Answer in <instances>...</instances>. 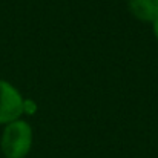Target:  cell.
<instances>
[{
    "label": "cell",
    "instance_id": "5",
    "mask_svg": "<svg viewBox=\"0 0 158 158\" xmlns=\"http://www.w3.org/2000/svg\"><path fill=\"white\" fill-rule=\"evenodd\" d=\"M151 25H152V32H154V35H155V39H157V42H158V15Z\"/></svg>",
    "mask_w": 158,
    "mask_h": 158
},
{
    "label": "cell",
    "instance_id": "2",
    "mask_svg": "<svg viewBox=\"0 0 158 158\" xmlns=\"http://www.w3.org/2000/svg\"><path fill=\"white\" fill-rule=\"evenodd\" d=\"M22 92L9 81L0 78V124H8L22 118L23 115Z\"/></svg>",
    "mask_w": 158,
    "mask_h": 158
},
{
    "label": "cell",
    "instance_id": "6",
    "mask_svg": "<svg viewBox=\"0 0 158 158\" xmlns=\"http://www.w3.org/2000/svg\"><path fill=\"white\" fill-rule=\"evenodd\" d=\"M157 2H158V0H157Z\"/></svg>",
    "mask_w": 158,
    "mask_h": 158
},
{
    "label": "cell",
    "instance_id": "3",
    "mask_svg": "<svg viewBox=\"0 0 158 158\" xmlns=\"http://www.w3.org/2000/svg\"><path fill=\"white\" fill-rule=\"evenodd\" d=\"M127 9L137 20L152 23L158 15V2L157 0H129Z\"/></svg>",
    "mask_w": 158,
    "mask_h": 158
},
{
    "label": "cell",
    "instance_id": "4",
    "mask_svg": "<svg viewBox=\"0 0 158 158\" xmlns=\"http://www.w3.org/2000/svg\"><path fill=\"white\" fill-rule=\"evenodd\" d=\"M37 110H39V106L32 98H25L23 100V114L25 115H35Z\"/></svg>",
    "mask_w": 158,
    "mask_h": 158
},
{
    "label": "cell",
    "instance_id": "1",
    "mask_svg": "<svg viewBox=\"0 0 158 158\" xmlns=\"http://www.w3.org/2000/svg\"><path fill=\"white\" fill-rule=\"evenodd\" d=\"M34 131L26 120H15L5 124L0 137V149L5 158H26L32 149Z\"/></svg>",
    "mask_w": 158,
    "mask_h": 158
}]
</instances>
